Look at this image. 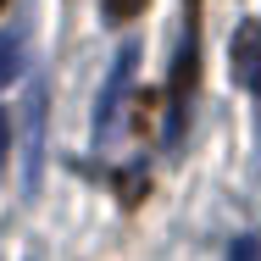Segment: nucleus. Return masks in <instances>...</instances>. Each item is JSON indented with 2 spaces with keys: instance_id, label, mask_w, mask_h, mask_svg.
<instances>
[{
  "instance_id": "obj_1",
  "label": "nucleus",
  "mask_w": 261,
  "mask_h": 261,
  "mask_svg": "<svg viewBox=\"0 0 261 261\" xmlns=\"http://www.w3.org/2000/svg\"><path fill=\"white\" fill-rule=\"evenodd\" d=\"M195 84H200V0H184V39H178V61L167 78V145H178L189 128Z\"/></svg>"
},
{
  "instance_id": "obj_2",
  "label": "nucleus",
  "mask_w": 261,
  "mask_h": 261,
  "mask_svg": "<svg viewBox=\"0 0 261 261\" xmlns=\"http://www.w3.org/2000/svg\"><path fill=\"white\" fill-rule=\"evenodd\" d=\"M45 117H50V89L45 78H34L22 100V195L28 200L39 195V178H45Z\"/></svg>"
},
{
  "instance_id": "obj_3",
  "label": "nucleus",
  "mask_w": 261,
  "mask_h": 261,
  "mask_svg": "<svg viewBox=\"0 0 261 261\" xmlns=\"http://www.w3.org/2000/svg\"><path fill=\"white\" fill-rule=\"evenodd\" d=\"M134 67H139V45L128 39V45L117 50V61H111V72H106L100 100H95V139H111L117 111H122V100H128V84H134Z\"/></svg>"
},
{
  "instance_id": "obj_4",
  "label": "nucleus",
  "mask_w": 261,
  "mask_h": 261,
  "mask_svg": "<svg viewBox=\"0 0 261 261\" xmlns=\"http://www.w3.org/2000/svg\"><path fill=\"white\" fill-rule=\"evenodd\" d=\"M228 72L239 89L261 95V22H239L233 45H228Z\"/></svg>"
},
{
  "instance_id": "obj_5",
  "label": "nucleus",
  "mask_w": 261,
  "mask_h": 261,
  "mask_svg": "<svg viewBox=\"0 0 261 261\" xmlns=\"http://www.w3.org/2000/svg\"><path fill=\"white\" fill-rule=\"evenodd\" d=\"M22 72V28H6L0 34V89Z\"/></svg>"
},
{
  "instance_id": "obj_6",
  "label": "nucleus",
  "mask_w": 261,
  "mask_h": 261,
  "mask_svg": "<svg viewBox=\"0 0 261 261\" xmlns=\"http://www.w3.org/2000/svg\"><path fill=\"white\" fill-rule=\"evenodd\" d=\"M100 11H106L111 28H122V22H134V17L145 11V0H100Z\"/></svg>"
},
{
  "instance_id": "obj_7",
  "label": "nucleus",
  "mask_w": 261,
  "mask_h": 261,
  "mask_svg": "<svg viewBox=\"0 0 261 261\" xmlns=\"http://www.w3.org/2000/svg\"><path fill=\"white\" fill-rule=\"evenodd\" d=\"M228 261H261V239H250V233L233 239V245H228Z\"/></svg>"
},
{
  "instance_id": "obj_8",
  "label": "nucleus",
  "mask_w": 261,
  "mask_h": 261,
  "mask_svg": "<svg viewBox=\"0 0 261 261\" xmlns=\"http://www.w3.org/2000/svg\"><path fill=\"white\" fill-rule=\"evenodd\" d=\"M0 156H6V111H0Z\"/></svg>"
},
{
  "instance_id": "obj_9",
  "label": "nucleus",
  "mask_w": 261,
  "mask_h": 261,
  "mask_svg": "<svg viewBox=\"0 0 261 261\" xmlns=\"http://www.w3.org/2000/svg\"><path fill=\"white\" fill-rule=\"evenodd\" d=\"M0 6H6V0H0Z\"/></svg>"
}]
</instances>
